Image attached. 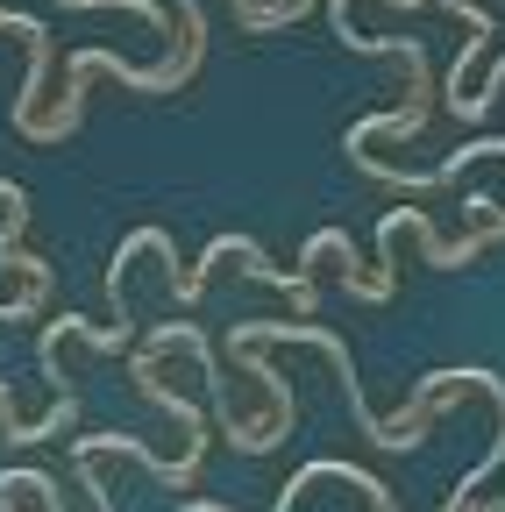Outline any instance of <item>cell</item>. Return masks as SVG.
<instances>
[{"label": "cell", "mask_w": 505, "mask_h": 512, "mask_svg": "<svg viewBox=\"0 0 505 512\" xmlns=\"http://www.w3.org/2000/svg\"><path fill=\"white\" fill-rule=\"evenodd\" d=\"M321 264H328V271L342 278V292H349V299H370V306H385V299H392V285H385V278L356 264V242H349V228H321V235L306 242V256H299V271L313 278Z\"/></svg>", "instance_id": "6da1fadb"}, {"label": "cell", "mask_w": 505, "mask_h": 512, "mask_svg": "<svg viewBox=\"0 0 505 512\" xmlns=\"http://www.w3.org/2000/svg\"><path fill=\"white\" fill-rule=\"evenodd\" d=\"M15 491H22V505H36V512H72L65 505V491H57V477H43V470H0Z\"/></svg>", "instance_id": "7a4b0ae2"}, {"label": "cell", "mask_w": 505, "mask_h": 512, "mask_svg": "<svg viewBox=\"0 0 505 512\" xmlns=\"http://www.w3.org/2000/svg\"><path fill=\"white\" fill-rule=\"evenodd\" d=\"M498 93H505V57L491 64V79H484V86H470V121H484V114L498 107Z\"/></svg>", "instance_id": "3957f363"}, {"label": "cell", "mask_w": 505, "mask_h": 512, "mask_svg": "<svg viewBox=\"0 0 505 512\" xmlns=\"http://www.w3.org/2000/svg\"><path fill=\"white\" fill-rule=\"evenodd\" d=\"M271 8H278L285 22H299V15H313V0H271Z\"/></svg>", "instance_id": "277c9868"}]
</instances>
